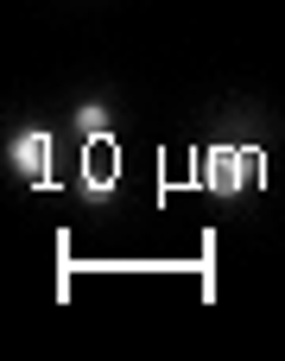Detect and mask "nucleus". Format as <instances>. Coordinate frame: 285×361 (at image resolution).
<instances>
[{"mask_svg": "<svg viewBox=\"0 0 285 361\" xmlns=\"http://www.w3.org/2000/svg\"><path fill=\"white\" fill-rule=\"evenodd\" d=\"M254 171H260V152L254 146H216V152H203V184L216 197H235Z\"/></svg>", "mask_w": 285, "mask_h": 361, "instance_id": "obj_2", "label": "nucleus"}, {"mask_svg": "<svg viewBox=\"0 0 285 361\" xmlns=\"http://www.w3.org/2000/svg\"><path fill=\"white\" fill-rule=\"evenodd\" d=\"M76 127H83L89 140H95V133H108V108H102V102H83V108H76Z\"/></svg>", "mask_w": 285, "mask_h": 361, "instance_id": "obj_4", "label": "nucleus"}, {"mask_svg": "<svg viewBox=\"0 0 285 361\" xmlns=\"http://www.w3.org/2000/svg\"><path fill=\"white\" fill-rule=\"evenodd\" d=\"M6 165H13L25 184L51 190V184H57V171H51V133H44V127H25V133H13V140H6Z\"/></svg>", "mask_w": 285, "mask_h": 361, "instance_id": "obj_1", "label": "nucleus"}, {"mask_svg": "<svg viewBox=\"0 0 285 361\" xmlns=\"http://www.w3.org/2000/svg\"><path fill=\"white\" fill-rule=\"evenodd\" d=\"M114 184H121V152H108L102 133H95V152H89V171H83V197L89 203H108Z\"/></svg>", "mask_w": 285, "mask_h": 361, "instance_id": "obj_3", "label": "nucleus"}]
</instances>
